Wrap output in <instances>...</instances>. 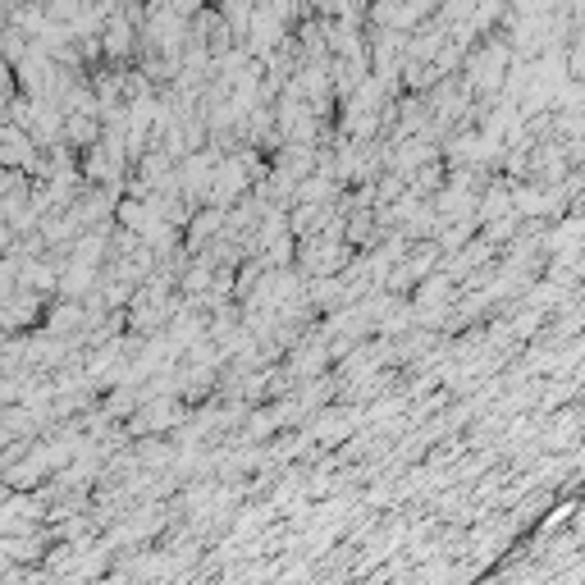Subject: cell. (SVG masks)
<instances>
[{
    "mask_svg": "<svg viewBox=\"0 0 585 585\" xmlns=\"http://www.w3.org/2000/svg\"><path fill=\"white\" fill-rule=\"evenodd\" d=\"M101 60L105 64H128L138 55V24H128V18L119 14V5L105 14V24H101Z\"/></svg>",
    "mask_w": 585,
    "mask_h": 585,
    "instance_id": "6da1fadb",
    "label": "cell"
},
{
    "mask_svg": "<svg viewBox=\"0 0 585 585\" xmlns=\"http://www.w3.org/2000/svg\"><path fill=\"white\" fill-rule=\"evenodd\" d=\"M101 138V119L97 115H64V142H69L74 151L92 147Z\"/></svg>",
    "mask_w": 585,
    "mask_h": 585,
    "instance_id": "3957f363",
    "label": "cell"
},
{
    "mask_svg": "<svg viewBox=\"0 0 585 585\" xmlns=\"http://www.w3.org/2000/svg\"><path fill=\"white\" fill-rule=\"evenodd\" d=\"M14 238H18V233H14V229H10L5 220H0V256H5V252L14 247Z\"/></svg>",
    "mask_w": 585,
    "mask_h": 585,
    "instance_id": "5b68a950",
    "label": "cell"
},
{
    "mask_svg": "<svg viewBox=\"0 0 585 585\" xmlns=\"http://www.w3.org/2000/svg\"><path fill=\"white\" fill-rule=\"evenodd\" d=\"M82 325H88V311H82V302H78V297H55V307L47 311V334L78 343Z\"/></svg>",
    "mask_w": 585,
    "mask_h": 585,
    "instance_id": "7a4b0ae2",
    "label": "cell"
},
{
    "mask_svg": "<svg viewBox=\"0 0 585 585\" xmlns=\"http://www.w3.org/2000/svg\"><path fill=\"white\" fill-rule=\"evenodd\" d=\"M293 256H297V238H293V233H279L275 243H266V247H262V262H266L270 270L293 266Z\"/></svg>",
    "mask_w": 585,
    "mask_h": 585,
    "instance_id": "277c9868",
    "label": "cell"
}]
</instances>
